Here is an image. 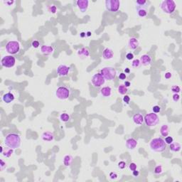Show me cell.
<instances>
[{
	"label": "cell",
	"instance_id": "1",
	"mask_svg": "<svg viewBox=\"0 0 182 182\" xmlns=\"http://www.w3.org/2000/svg\"><path fill=\"white\" fill-rule=\"evenodd\" d=\"M4 144L7 147L13 149H17L21 145V137L16 133H9L5 137Z\"/></svg>",
	"mask_w": 182,
	"mask_h": 182
},
{
	"label": "cell",
	"instance_id": "2",
	"mask_svg": "<svg viewBox=\"0 0 182 182\" xmlns=\"http://www.w3.org/2000/svg\"><path fill=\"white\" fill-rule=\"evenodd\" d=\"M149 147L151 148V149L154 152H162L166 149L167 144L165 143L164 140L162 138H154L151 140V142L149 143Z\"/></svg>",
	"mask_w": 182,
	"mask_h": 182
},
{
	"label": "cell",
	"instance_id": "3",
	"mask_svg": "<svg viewBox=\"0 0 182 182\" xmlns=\"http://www.w3.org/2000/svg\"><path fill=\"white\" fill-rule=\"evenodd\" d=\"M177 5L173 0H164L160 4V8L163 11L168 14H171L174 11Z\"/></svg>",
	"mask_w": 182,
	"mask_h": 182
},
{
	"label": "cell",
	"instance_id": "4",
	"mask_svg": "<svg viewBox=\"0 0 182 182\" xmlns=\"http://www.w3.org/2000/svg\"><path fill=\"white\" fill-rule=\"evenodd\" d=\"M144 121L145 122V124L147 127H154L159 122V116L156 113H151L145 115Z\"/></svg>",
	"mask_w": 182,
	"mask_h": 182
},
{
	"label": "cell",
	"instance_id": "5",
	"mask_svg": "<svg viewBox=\"0 0 182 182\" xmlns=\"http://www.w3.org/2000/svg\"><path fill=\"white\" fill-rule=\"evenodd\" d=\"M100 73L105 80H112L116 77L117 70L113 67H105L100 70Z\"/></svg>",
	"mask_w": 182,
	"mask_h": 182
},
{
	"label": "cell",
	"instance_id": "6",
	"mask_svg": "<svg viewBox=\"0 0 182 182\" xmlns=\"http://www.w3.org/2000/svg\"><path fill=\"white\" fill-rule=\"evenodd\" d=\"M19 49L20 45L18 41H11L6 45V51L9 54H16L19 51Z\"/></svg>",
	"mask_w": 182,
	"mask_h": 182
},
{
	"label": "cell",
	"instance_id": "7",
	"mask_svg": "<svg viewBox=\"0 0 182 182\" xmlns=\"http://www.w3.org/2000/svg\"><path fill=\"white\" fill-rule=\"evenodd\" d=\"M105 7L110 12H117L120 7V1L118 0H107L105 1Z\"/></svg>",
	"mask_w": 182,
	"mask_h": 182
},
{
	"label": "cell",
	"instance_id": "8",
	"mask_svg": "<svg viewBox=\"0 0 182 182\" xmlns=\"http://www.w3.org/2000/svg\"><path fill=\"white\" fill-rule=\"evenodd\" d=\"M56 95L60 100H66L70 96V90L65 86H61L56 90Z\"/></svg>",
	"mask_w": 182,
	"mask_h": 182
},
{
	"label": "cell",
	"instance_id": "9",
	"mask_svg": "<svg viewBox=\"0 0 182 182\" xmlns=\"http://www.w3.org/2000/svg\"><path fill=\"white\" fill-rule=\"evenodd\" d=\"M91 83L93 84L94 87L95 88H100L105 83V79L103 76L102 75V74L100 73H96L92 77L91 79Z\"/></svg>",
	"mask_w": 182,
	"mask_h": 182
},
{
	"label": "cell",
	"instance_id": "10",
	"mask_svg": "<svg viewBox=\"0 0 182 182\" xmlns=\"http://www.w3.org/2000/svg\"><path fill=\"white\" fill-rule=\"evenodd\" d=\"M1 65L5 68H12L15 65L16 59L12 56H6L1 59Z\"/></svg>",
	"mask_w": 182,
	"mask_h": 182
},
{
	"label": "cell",
	"instance_id": "11",
	"mask_svg": "<svg viewBox=\"0 0 182 182\" xmlns=\"http://www.w3.org/2000/svg\"><path fill=\"white\" fill-rule=\"evenodd\" d=\"M69 71H70V67L65 65H60L57 68V73L61 77L66 76L68 74Z\"/></svg>",
	"mask_w": 182,
	"mask_h": 182
},
{
	"label": "cell",
	"instance_id": "12",
	"mask_svg": "<svg viewBox=\"0 0 182 182\" xmlns=\"http://www.w3.org/2000/svg\"><path fill=\"white\" fill-rule=\"evenodd\" d=\"M89 1L88 0H78L77 1V6L81 12H85L88 9Z\"/></svg>",
	"mask_w": 182,
	"mask_h": 182
},
{
	"label": "cell",
	"instance_id": "13",
	"mask_svg": "<svg viewBox=\"0 0 182 182\" xmlns=\"http://www.w3.org/2000/svg\"><path fill=\"white\" fill-rule=\"evenodd\" d=\"M140 63L144 66H148L152 63V58L149 55L144 54L140 57Z\"/></svg>",
	"mask_w": 182,
	"mask_h": 182
},
{
	"label": "cell",
	"instance_id": "14",
	"mask_svg": "<svg viewBox=\"0 0 182 182\" xmlns=\"http://www.w3.org/2000/svg\"><path fill=\"white\" fill-rule=\"evenodd\" d=\"M125 145H126V147L128 149L132 150V149H134L137 146V141L134 138H129V139H127Z\"/></svg>",
	"mask_w": 182,
	"mask_h": 182
},
{
	"label": "cell",
	"instance_id": "15",
	"mask_svg": "<svg viewBox=\"0 0 182 182\" xmlns=\"http://www.w3.org/2000/svg\"><path fill=\"white\" fill-rule=\"evenodd\" d=\"M78 56L81 59H85L90 56V51L87 48H82L78 51Z\"/></svg>",
	"mask_w": 182,
	"mask_h": 182
},
{
	"label": "cell",
	"instance_id": "16",
	"mask_svg": "<svg viewBox=\"0 0 182 182\" xmlns=\"http://www.w3.org/2000/svg\"><path fill=\"white\" fill-rule=\"evenodd\" d=\"M139 41H138L136 38L134 37H132V38H130L129 39V41H128V47L129 49L132 50H134L136 49L139 46Z\"/></svg>",
	"mask_w": 182,
	"mask_h": 182
},
{
	"label": "cell",
	"instance_id": "17",
	"mask_svg": "<svg viewBox=\"0 0 182 182\" xmlns=\"http://www.w3.org/2000/svg\"><path fill=\"white\" fill-rule=\"evenodd\" d=\"M132 120L133 122L137 125H141L144 122V117H143L142 115L140 113H137L134 115Z\"/></svg>",
	"mask_w": 182,
	"mask_h": 182
},
{
	"label": "cell",
	"instance_id": "18",
	"mask_svg": "<svg viewBox=\"0 0 182 182\" xmlns=\"http://www.w3.org/2000/svg\"><path fill=\"white\" fill-rule=\"evenodd\" d=\"M42 139L44 141L46 142H51V141H53L54 139V133L51 132H45L43 133L42 136Z\"/></svg>",
	"mask_w": 182,
	"mask_h": 182
},
{
	"label": "cell",
	"instance_id": "19",
	"mask_svg": "<svg viewBox=\"0 0 182 182\" xmlns=\"http://www.w3.org/2000/svg\"><path fill=\"white\" fill-rule=\"evenodd\" d=\"M14 95L11 93H7L4 94L2 97V100L5 103H11V102H13L14 100Z\"/></svg>",
	"mask_w": 182,
	"mask_h": 182
},
{
	"label": "cell",
	"instance_id": "20",
	"mask_svg": "<svg viewBox=\"0 0 182 182\" xmlns=\"http://www.w3.org/2000/svg\"><path fill=\"white\" fill-rule=\"evenodd\" d=\"M114 54L113 51L110 49H105L103 51V58L105 60H110L113 58Z\"/></svg>",
	"mask_w": 182,
	"mask_h": 182
},
{
	"label": "cell",
	"instance_id": "21",
	"mask_svg": "<svg viewBox=\"0 0 182 182\" xmlns=\"http://www.w3.org/2000/svg\"><path fill=\"white\" fill-rule=\"evenodd\" d=\"M41 51L44 55H50L54 51V48L51 46H42L41 47Z\"/></svg>",
	"mask_w": 182,
	"mask_h": 182
},
{
	"label": "cell",
	"instance_id": "22",
	"mask_svg": "<svg viewBox=\"0 0 182 182\" xmlns=\"http://www.w3.org/2000/svg\"><path fill=\"white\" fill-rule=\"evenodd\" d=\"M100 94L101 95H103V97L105 98H109L112 95V89L110 87L107 86V87H104L100 90Z\"/></svg>",
	"mask_w": 182,
	"mask_h": 182
},
{
	"label": "cell",
	"instance_id": "23",
	"mask_svg": "<svg viewBox=\"0 0 182 182\" xmlns=\"http://www.w3.org/2000/svg\"><path fill=\"white\" fill-rule=\"evenodd\" d=\"M169 127L168 126V124H163L162 126L160 128V134H162V136L163 137H167L168 135L169 134Z\"/></svg>",
	"mask_w": 182,
	"mask_h": 182
},
{
	"label": "cell",
	"instance_id": "24",
	"mask_svg": "<svg viewBox=\"0 0 182 182\" xmlns=\"http://www.w3.org/2000/svg\"><path fill=\"white\" fill-rule=\"evenodd\" d=\"M181 144L179 143L178 142H173L172 143H171L169 144V148H170V150L172 151V152H179L181 150Z\"/></svg>",
	"mask_w": 182,
	"mask_h": 182
},
{
	"label": "cell",
	"instance_id": "25",
	"mask_svg": "<svg viewBox=\"0 0 182 182\" xmlns=\"http://www.w3.org/2000/svg\"><path fill=\"white\" fill-rule=\"evenodd\" d=\"M137 15L139 17H145L147 16V9L144 7H137Z\"/></svg>",
	"mask_w": 182,
	"mask_h": 182
},
{
	"label": "cell",
	"instance_id": "26",
	"mask_svg": "<svg viewBox=\"0 0 182 182\" xmlns=\"http://www.w3.org/2000/svg\"><path fill=\"white\" fill-rule=\"evenodd\" d=\"M73 158L71 155H66L63 158V164L65 167H70L73 163Z\"/></svg>",
	"mask_w": 182,
	"mask_h": 182
},
{
	"label": "cell",
	"instance_id": "27",
	"mask_svg": "<svg viewBox=\"0 0 182 182\" xmlns=\"http://www.w3.org/2000/svg\"><path fill=\"white\" fill-rule=\"evenodd\" d=\"M127 88L124 85H120L118 87V93L120 95H126L127 93Z\"/></svg>",
	"mask_w": 182,
	"mask_h": 182
},
{
	"label": "cell",
	"instance_id": "28",
	"mask_svg": "<svg viewBox=\"0 0 182 182\" xmlns=\"http://www.w3.org/2000/svg\"><path fill=\"white\" fill-rule=\"evenodd\" d=\"M13 154V149H11L9 148V149H6V150H4L2 152V155L5 157H10L11 156V154Z\"/></svg>",
	"mask_w": 182,
	"mask_h": 182
},
{
	"label": "cell",
	"instance_id": "29",
	"mask_svg": "<svg viewBox=\"0 0 182 182\" xmlns=\"http://www.w3.org/2000/svg\"><path fill=\"white\" fill-rule=\"evenodd\" d=\"M60 119L61 121H63L64 122H67L70 120V116L67 113H63L60 115Z\"/></svg>",
	"mask_w": 182,
	"mask_h": 182
},
{
	"label": "cell",
	"instance_id": "30",
	"mask_svg": "<svg viewBox=\"0 0 182 182\" xmlns=\"http://www.w3.org/2000/svg\"><path fill=\"white\" fill-rule=\"evenodd\" d=\"M135 3L137 5V7H144L147 4V1L146 0H137L135 1Z\"/></svg>",
	"mask_w": 182,
	"mask_h": 182
},
{
	"label": "cell",
	"instance_id": "31",
	"mask_svg": "<svg viewBox=\"0 0 182 182\" xmlns=\"http://www.w3.org/2000/svg\"><path fill=\"white\" fill-rule=\"evenodd\" d=\"M140 65H141V63H140V61H139V59L133 60L132 63V66L133 68H139V67L140 66Z\"/></svg>",
	"mask_w": 182,
	"mask_h": 182
},
{
	"label": "cell",
	"instance_id": "32",
	"mask_svg": "<svg viewBox=\"0 0 182 182\" xmlns=\"http://www.w3.org/2000/svg\"><path fill=\"white\" fill-rule=\"evenodd\" d=\"M162 167L161 165H158L156 167L154 168V173L156 174H161L162 173Z\"/></svg>",
	"mask_w": 182,
	"mask_h": 182
},
{
	"label": "cell",
	"instance_id": "33",
	"mask_svg": "<svg viewBox=\"0 0 182 182\" xmlns=\"http://www.w3.org/2000/svg\"><path fill=\"white\" fill-rule=\"evenodd\" d=\"M171 90H172L173 93H179L180 92V90H181V89L178 85H173Z\"/></svg>",
	"mask_w": 182,
	"mask_h": 182
},
{
	"label": "cell",
	"instance_id": "34",
	"mask_svg": "<svg viewBox=\"0 0 182 182\" xmlns=\"http://www.w3.org/2000/svg\"><path fill=\"white\" fill-rule=\"evenodd\" d=\"M164 142H165V143L167 144H170L171 143H172L174 142V139H173L172 137H170V136L168 135L167 137H166V138H165Z\"/></svg>",
	"mask_w": 182,
	"mask_h": 182
},
{
	"label": "cell",
	"instance_id": "35",
	"mask_svg": "<svg viewBox=\"0 0 182 182\" xmlns=\"http://www.w3.org/2000/svg\"><path fill=\"white\" fill-rule=\"evenodd\" d=\"M152 110L154 113H159L161 112V107L159 105H155L152 108Z\"/></svg>",
	"mask_w": 182,
	"mask_h": 182
},
{
	"label": "cell",
	"instance_id": "36",
	"mask_svg": "<svg viewBox=\"0 0 182 182\" xmlns=\"http://www.w3.org/2000/svg\"><path fill=\"white\" fill-rule=\"evenodd\" d=\"M6 167V164L3 161V159H1L0 160V170L1 171H3L4 169V168Z\"/></svg>",
	"mask_w": 182,
	"mask_h": 182
},
{
	"label": "cell",
	"instance_id": "37",
	"mask_svg": "<svg viewBox=\"0 0 182 182\" xmlns=\"http://www.w3.org/2000/svg\"><path fill=\"white\" fill-rule=\"evenodd\" d=\"M129 169L131 171H134V170H136V169H137V164L134 162L129 164Z\"/></svg>",
	"mask_w": 182,
	"mask_h": 182
},
{
	"label": "cell",
	"instance_id": "38",
	"mask_svg": "<svg viewBox=\"0 0 182 182\" xmlns=\"http://www.w3.org/2000/svg\"><path fill=\"white\" fill-rule=\"evenodd\" d=\"M56 6L54 5H52V6H51L49 8V11L51 13H52V14H55L56 12Z\"/></svg>",
	"mask_w": 182,
	"mask_h": 182
},
{
	"label": "cell",
	"instance_id": "39",
	"mask_svg": "<svg viewBox=\"0 0 182 182\" xmlns=\"http://www.w3.org/2000/svg\"><path fill=\"white\" fill-rule=\"evenodd\" d=\"M118 167L120 169H124V168L126 167V163L124 162H123V161L120 162L118 163Z\"/></svg>",
	"mask_w": 182,
	"mask_h": 182
},
{
	"label": "cell",
	"instance_id": "40",
	"mask_svg": "<svg viewBox=\"0 0 182 182\" xmlns=\"http://www.w3.org/2000/svg\"><path fill=\"white\" fill-rule=\"evenodd\" d=\"M122 100H123V101H124V103H127V104H129V101H130V98H129V96L124 95V96L123 97Z\"/></svg>",
	"mask_w": 182,
	"mask_h": 182
},
{
	"label": "cell",
	"instance_id": "41",
	"mask_svg": "<svg viewBox=\"0 0 182 182\" xmlns=\"http://www.w3.org/2000/svg\"><path fill=\"white\" fill-rule=\"evenodd\" d=\"M179 99H180V96H179V95L178 93H174V95H173V100L174 101V102H178L179 100Z\"/></svg>",
	"mask_w": 182,
	"mask_h": 182
},
{
	"label": "cell",
	"instance_id": "42",
	"mask_svg": "<svg viewBox=\"0 0 182 182\" xmlns=\"http://www.w3.org/2000/svg\"><path fill=\"white\" fill-rule=\"evenodd\" d=\"M118 177V174L115 172H111L110 174V177L111 179H116Z\"/></svg>",
	"mask_w": 182,
	"mask_h": 182
},
{
	"label": "cell",
	"instance_id": "43",
	"mask_svg": "<svg viewBox=\"0 0 182 182\" xmlns=\"http://www.w3.org/2000/svg\"><path fill=\"white\" fill-rule=\"evenodd\" d=\"M31 45H32V46H33L34 48L36 49V48H38V47L39 46L40 44H39V42L38 41H34L32 42Z\"/></svg>",
	"mask_w": 182,
	"mask_h": 182
},
{
	"label": "cell",
	"instance_id": "44",
	"mask_svg": "<svg viewBox=\"0 0 182 182\" xmlns=\"http://www.w3.org/2000/svg\"><path fill=\"white\" fill-rule=\"evenodd\" d=\"M126 59L129 61H131L134 59V55L132 54V53H128L126 55Z\"/></svg>",
	"mask_w": 182,
	"mask_h": 182
},
{
	"label": "cell",
	"instance_id": "45",
	"mask_svg": "<svg viewBox=\"0 0 182 182\" xmlns=\"http://www.w3.org/2000/svg\"><path fill=\"white\" fill-rule=\"evenodd\" d=\"M119 78L122 80H124L125 79L127 78V75H126V73H121L119 75Z\"/></svg>",
	"mask_w": 182,
	"mask_h": 182
},
{
	"label": "cell",
	"instance_id": "46",
	"mask_svg": "<svg viewBox=\"0 0 182 182\" xmlns=\"http://www.w3.org/2000/svg\"><path fill=\"white\" fill-rule=\"evenodd\" d=\"M172 77V73H170V72H167V73H166L165 75H164V78L166 79H170Z\"/></svg>",
	"mask_w": 182,
	"mask_h": 182
},
{
	"label": "cell",
	"instance_id": "47",
	"mask_svg": "<svg viewBox=\"0 0 182 182\" xmlns=\"http://www.w3.org/2000/svg\"><path fill=\"white\" fill-rule=\"evenodd\" d=\"M139 171H137V169L134 170V171H132V175L134 177H137L138 176H139Z\"/></svg>",
	"mask_w": 182,
	"mask_h": 182
},
{
	"label": "cell",
	"instance_id": "48",
	"mask_svg": "<svg viewBox=\"0 0 182 182\" xmlns=\"http://www.w3.org/2000/svg\"><path fill=\"white\" fill-rule=\"evenodd\" d=\"M124 85L125 87H127V88H129V87L131 85V83H130V82H129V81H125L124 83Z\"/></svg>",
	"mask_w": 182,
	"mask_h": 182
},
{
	"label": "cell",
	"instance_id": "49",
	"mask_svg": "<svg viewBox=\"0 0 182 182\" xmlns=\"http://www.w3.org/2000/svg\"><path fill=\"white\" fill-rule=\"evenodd\" d=\"M5 3H6V4H7L8 6H11V5L12 4H14V1H6Z\"/></svg>",
	"mask_w": 182,
	"mask_h": 182
},
{
	"label": "cell",
	"instance_id": "50",
	"mask_svg": "<svg viewBox=\"0 0 182 182\" xmlns=\"http://www.w3.org/2000/svg\"><path fill=\"white\" fill-rule=\"evenodd\" d=\"M124 72H125V73H129L130 72V70H129V69L128 68H127L124 69Z\"/></svg>",
	"mask_w": 182,
	"mask_h": 182
},
{
	"label": "cell",
	"instance_id": "51",
	"mask_svg": "<svg viewBox=\"0 0 182 182\" xmlns=\"http://www.w3.org/2000/svg\"><path fill=\"white\" fill-rule=\"evenodd\" d=\"M86 36V34L85 33H84V32H82L81 34H80V36L82 37V38H83V37H85Z\"/></svg>",
	"mask_w": 182,
	"mask_h": 182
},
{
	"label": "cell",
	"instance_id": "52",
	"mask_svg": "<svg viewBox=\"0 0 182 182\" xmlns=\"http://www.w3.org/2000/svg\"><path fill=\"white\" fill-rule=\"evenodd\" d=\"M0 149H1V154H2L3 151H4V149H3V147H0Z\"/></svg>",
	"mask_w": 182,
	"mask_h": 182
},
{
	"label": "cell",
	"instance_id": "53",
	"mask_svg": "<svg viewBox=\"0 0 182 182\" xmlns=\"http://www.w3.org/2000/svg\"><path fill=\"white\" fill-rule=\"evenodd\" d=\"M90 35H91V33H90V31L87 32V36H90Z\"/></svg>",
	"mask_w": 182,
	"mask_h": 182
}]
</instances>
